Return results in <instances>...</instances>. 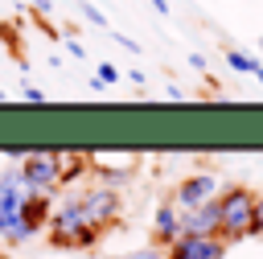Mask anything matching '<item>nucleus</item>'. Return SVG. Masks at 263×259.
<instances>
[{
  "mask_svg": "<svg viewBox=\"0 0 263 259\" xmlns=\"http://www.w3.org/2000/svg\"><path fill=\"white\" fill-rule=\"evenodd\" d=\"M132 259H164V247H156V243H148L144 251H132Z\"/></svg>",
  "mask_w": 263,
  "mask_h": 259,
  "instance_id": "obj_16",
  "label": "nucleus"
},
{
  "mask_svg": "<svg viewBox=\"0 0 263 259\" xmlns=\"http://www.w3.org/2000/svg\"><path fill=\"white\" fill-rule=\"evenodd\" d=\"M181 214V234H218V201H201Z\"/></svg>",
  "mask_w": 263,
  "mask_h": 259,
  "instance_id": "obj_9",
  "label": "nucleus"
},
{
  "mask_svg": "<svg viewBox=\"0 0 263 259\" xmlns=\"http://www.w3.org/2000/svg\"><path fill=\"white\" fill-rule=\"evenodd\" d=\"M45 230H49V243L62 251H70V247H78V251H86V247H99V230L95 226H86L82 222V214H78V201H74V193L66 197V201H58V206H49V222H45Z\"/></svg>",
  "mask_w": 263,
  "mask_h": 259,
  "instance_id": "obj_2",
  "label": "nucleus"
},
{
  "mask_svg": "<svg viewBox=\"0 0 263 259\" xmlns=\"http://www.w3.org/2000/svg\"><path fill=\"white\" fill-rule=\"evenodd\" d=\"M86 173H90L86 152H74V148L58 152V181H62V185H74V181H82Z\"/></svg>",
  "mask_w": 263,
  "mask_h": 259,
  "instance_id": "obj_12",
  "label": "nucleus"
},
{
  "mask_svg": "<svg viewBox=\"0 0 263 259\" xmlns=\"http://www.w3.org/2000/svg\"><path fill=\"white\" fill-rule=\"evenodd\" d=\"M33 8H37V12L45 16V12H49V0H33Z\"/></svg>",
  "mask_w": 263,
  "mask_h": 259,
  "instance_id": "obj_19",
  "label": "nucleus"
},
{
  "mask_svg": "<svg viewBox=\"0 0 263 259\" xmlns=\"http://www.w3.org/2000/svg\"><path fill=\"white\" fill-rule=\"evenodd\" d=\"M226 247L218 234H177L164 247V259H226Z\"/></svg>",
  "mask_w": 263,
  "mask_h": 259,
  "instance_id": "obj_6",
  "label": "nucleus"
},
{
  "mask_svg": "<svg viewBox=\"0 0 263 259\" xmlns=\"http://www.w3.org/2000/svg\"><path fill=\"white\" fill-rule=\"evenodd\" d=\"M21 197H25V185H21L16 164L0 169V243L4 247L29 243V230L21 226Z\"/></svg>",
  "mask_w": 263,
  "mask_h": 259,
  "instance_id": "obj_3",
  "label": "nucleus"
},
{
  "mask_svg": "<svg viewBox=\"0 0 263 259\" xmlns=\"http://www.w3.org/2000/svg\"><path fill=\"white\" fill-rule=\"evenodd\" d=\"M115 82H119V70H115L111 62H99V74L90 78V86L99 90V86H115Z\"/></svg>",
  "mask_w": 263,
  "mask_h": 259,
  "instance_id": "obj_14",
  "label": "nucleus"
},
{
  "mask_svg": "<svg viewBox=\"0 0 263 259\" xmlns=\"http://www.w3.org/2000/svg\"><path fill=\"white\" fill-rule=\"evenodd\" d=\"M16 173H21L25 193H45V197H53V193L62 189V181H58V152H53V148H29V152H21Z\"/></svg>",
  "mask_w": 263,
  "mask_h": 259,
  "instance_id": "obj_4",
  "label": "nucleus"
},
{
  "mask_svg": "<svg viewBox=\"0 0 263 259\" xmlns=\"http://www.w3.org/2000/svg\"><path fill=\"white\" fill-rule=\"evenodd\" d=\"M255 78H259V82H263V62H259V70H255Z\"/></svg>",
  "mask_w": 263,
  "mask_h": 259,
  "instance_id": "obj_20",
  "label": "nucleus"
},
{
  "mask_svg": "<svg viewBox=\"0 0 263 259\" xmlns=\"http://www.w3.org/2000/svg\"><path fill=\"white\" fill-rule=\"evenodd\" d=\"M214 197H218V177H214V173H189V177L177 185L173 206H177V210H193V206L214 201Z\"/></svg>",
  "mask_w": 263,
  "mask_h": 259,
  "instance_id": "obj_8",
  "label": "nucleus"
},
{
  "mask_svg": "<svg viewBox=\"0 0 263 259\" xmlns=\"http://www.w3.org/2000/svg\"><path fill=\"white\" fill-rule=\"evenodd\" d=\"M78 8H82V16H86V21H90V25H99V29H103V25H107V16H103V12H99V8H95V4H78Z\"/></svg>",
  "mask_w": 263,
  "mask_h": 259,
  "instance_id": "obj_15",
  "label": "nucleus"
},
{
  "mask_svg": "<svg viewBox=\"0 0 263 259\" xmlns=\"http://www.w3.org/2000/svg\"><path fill=\"white\" fill-rule=\"evenodd\" d=\"M4 99H8V95H4V90H0V103H4Z\"/></svg>",
  "mask_w": 263,
  "mask_h": 259,
  "instance_id": "obj_21",
  "label": "nucleus"
},
{
  "mask_svg": "<svg viewBox=\"0 0 263 259\" xmlns=\"http://www.w3.org/2000/svg\"><path fill=\"white\" fill-rule=\"evenodd\" d=\"M226 62H230V70H238V74H255V70H259V62H255L251 53H242V49H226Z\"/></svg>",
  "mask_w": 263,
  "mask_h": 259,
  "instance_id": "obj_13",
  "label": "nucleus"
},
{
  "mask_svg": "<svg viewBox=\"0 0 263 259\" xmlns=\"http://www.w3.org/2000/svg\"><path fill=\"white\" fill-rule=\"evenodd\" d=\"M74 201H78V214H82V222L86 226H95L99 234H107L111 226H115V218H119V193L111 189V185H86L82 193H74Z\"/></svg>",
  "mask_w": 263,
  "mask_h": 259,
  "instance_id": "obj_5",
  "label": "nucleus"
},
{
  "mask_svg": "<svg viewBox=\"0 0 263 259\" xmlns=\"http://www.w3.org/2000/svg\"><path fill=\"white\" fill-rule=\"evenodd\" d=\"M177 234H181V214H177V206H173V201L156 206V214H152V243H156V247H168Z\"/></svg>",
  "mask_w": 263,
  "mask_h": 259,
  "instance_id": "obj_11",
  "label": "nucleus"
},
{
  "mask_svg": "<svg viewBox=\"0 0 263 259\" xmlns=\"http://www.w3.org/2000/svg\"><path fill=\"white\" fill-rule=\"evenodd\" d=\"M255 197L247 185H230V189H218V238L222 243H238V238H251L255 234Z\"/></svg>",
  "mask_w": 263,
  "mask_h": 259,
  "instance_id": "obj_1",
  "label": "nucleus"
},
{
  "mask_svg": "<svg viewBox=\"0 0 263 259\" xmlns=\"http://www.w3.org/2000/svg\"><path fill=\"white\" fill-rule=\"evenodd\" d=\"M49 206H53V197H45V193H25V197H21V226L29 230V238L45 230Z\"/></svg>",
  "mask_w": 263,
  "mask_h": 259,
  "instance_id": "obj_10",
  "label": "nucleus"
},
{
  "mask_svg": "<svg viewBox=\"0 0 263 259\" xmlns=\"http://www.w3.org/2000/svg\"><path fill=\"white\" fill-rule=\"evenodd\" d=\"M255 234H263V197H255Z\"/></svg>",
  "mask_w": 263,
  "mask_h": 259,
  "instance_id": "obj_18",
  "label": "nucleus"
},
{
  "mask_svg": "<svg viewBox=\"0 0 263 259\" xmlns=\"http://www.w3.org/2000/svg\"><path fill=\"white\" fill-rule=\"evenodd\" d=\"M259 49H263V41H259Z\"/></svg>",
  "mask_w": 263,
  "mask_h": 259,
  "instance_id": "obj_22",
  "label": "nucleus"
},
{
  "mask_svg": "<svg viewBox=\"0 0 263 259\" xmlns=\"http://www.w3.org/2000/svg\"><path fill=\"white\" fill-rule=\"evenodd\" d=\"M21 99H25V103H45V90H37V86H25V90H21Z\"/></svg>",
  "mask_w": 263,
  "mask_h": 259,
  "instance_id": "obj_17",
  "label": "nucleus"
},
{
  "mask_svg": "<svg viewBox=\"0 0 263 259\" xmlns=\"http://www.w3.org/2000/svg\"><path fill=\"white\" fill-rule=\"evenodd\" d=\"M86 160H90V173H99V181L111 185V189L119 181H127L136 173V164H140L136 152H86Z\"/></svg>",
  "mask_w": 263,
  "mask_h": 259,
  "instance_id": "obj_7",
  "label": "nucleus"
}]
</instances>
